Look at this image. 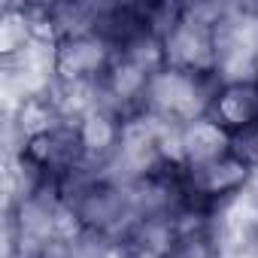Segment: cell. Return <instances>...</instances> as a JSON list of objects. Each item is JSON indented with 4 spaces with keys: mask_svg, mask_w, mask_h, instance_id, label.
<instances>
[{
    "mask_svg": "<svg viewBox=\"0 0 258 258\" xmlns=\"http://www.w3.org/2000/svg\"><path fill=\"white\" fill-rule=\"evenodd\" d=\"M249 170H252L249 158L240 149H234L231 155H225L219 161H210V164H201V167H188L185 176H188L191 195L219 201V198L243 195V185L249 179Z\"/></svg>",
    "mask_w": 258,
    "mask_h": 258,
    "instance_id": "3",
    "label": "cell"
},
{
    "mask_svg": "<svg viewBox=\"0 0 258 258\" xmlns=\"http://www.w3.org/2000/svg\"><path fill=\"white\" fill-rule=\"evenodd\" d=\"M237 146H234V137L228 131L210 118V115H201L188 124L179 127V158H182V170L188 167H201V164H210V161H219L225 155H231Z\"/></svg>",
    "mask_w": 258,
    "mask_h": 258,
    "instance_id": "4",
    "label": "cell"
},
{
    "mask_svg": "<svg viewBox=\"0 0 258 258\" xmlns=\"http://www.w3.org/2000/svg\"><path fill=\"white\" fill-rule=\"evenodd\" d=\"M112 61H115L112 43L97 28L64 34V37H58L55 58H52L55 82H67V85H73V82H100Z\"/></svg>",
    "mask_w": 258,
    "mask_h": 258,
    "instance_id": "1",
    "label": "cell"
},
{
    "mask_svg": "<svg viewBox=\"0 0 258 258\" xmlns=\"http://www.w3.org/2000/svg\"><path fill=\"white\" fill-rule=\"evenodd\" d=\"M207 115L234 140L255 134L258 131V82H216Z\"/></svg>",
    "mask_w": 258,
    "mask_h": 258,
    "instance_id": "2",
    "label": "cell"
}]
</instances>
